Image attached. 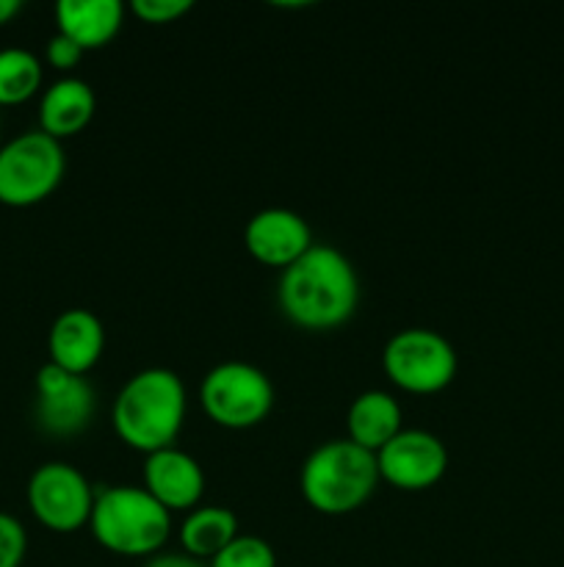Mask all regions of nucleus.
Listing matches in <instances>:
<instances>
[{"label":"nucleus","mask_w":564,"mask_h":567,"mask_svg":"<svg viewBox=\"0 0 564 567\" xmlns=\"http://www.w3.org/2000/svg\"><path fill=\"white\" fill-rule=\"evenodd\" d=\"M276 297L293 324L304 330H332L357 310V271L337 247L313 244L296 264L282 269Z\"/></svg>","instance_id":"nucleus-1"},{"label":"nucleus","mask_w":564,"mask_h":567,"mask_svg":"<svg viewBox=\"0 0 564 567\" xmlns=\"http://www.w3.org/2000/svg\"><path fill=\"white\" fill-rule=\"evenodd\" d=\"M122 443L144 454L175 446L186 421V385L171 369H144L119 388L111 410Z\"/></svg>","instance_id":"nucleus-2"},{"label":"nucleus","mask_w":564,"mask_h":567,"mask_svg":"<svg viewBox=\"0 0 564 567\" xmlns=\"http://www.w3.org/2000/svg\"><path fill=\"white\" fill-rule=\"evenodd\" d=\"M376 454L348 437L326 441L307 454L302 465V496L315 513L348 515L363 507L376 491Z\"/></svg>","instance_id":"nucleus-3"},{"label":"nucleus","mask_w":564,"mask_h":567,"mask_svg":"<svg viewBox=\"0 0 564 567\" xmlns=\"http://www.w3.org/2000/svg\"><path fill=\"white\" fill-rule=\"evenodd\" d=\"M92 535L119 557H155L171 535V513L144 487L114 485L94 498Z\"/></svg>","instance_id":"nucleus-4"},{"label":"nucleus","mask_w":564,"mask_h":567,"mask_svg":"<svg viewBox=\"0 0 564 567\" xmlns=\"http://www.w3.org/2000/svg\"><path fill=\"white\" fill-rule=\"evenodd\" d=\"M66 155L59 138L25 131L0 144V205L31 208L61 186Z\"/></svg>","instance_id":"nucleus-5"},{"label":"nucleus","mask_w":564,"mask_h":567,"mask_svg":"<svg viewBox=\"0 0 564 567\" xmlns=\"http://www.w3.org/2000/svg\"><path fill=\"white\" fill-rule=\"evenodd\" d=\"M199 402L210 421L227 430H252L274 408V385L263 369L224 360L205 374Z\"/></svg>","instance_id":"nucleus-6"},{"label":"nucleus","mask_w":564,"mask_h":567,"mask_svg":"<svg viewBox=\"0 0 564 567\" xmlns=\"http://www.w3.org/2000/svg\"><path fill=\"white\" fill-rule=\"evenodd\" d=\"M457 352L437 330L409 327L385 343L382 369L387 380L409 393H437L457 377Z\"/></svg>","instance_id":"nucleus-7"},{"label":"nucleus","mask_w":564,"mask_h":567,"mask_svg":"<svg viewBox=\"0 0 564 567\" xmlns=\"http://www.w3.org/2000/svg\"><path fill=\"white\" fill-rule=\"evenodd\" d=\"M25 496L39 524L48 526L50 532L66 535V532H75L88 524L97 493L92 491L83 471L53 460L33 471Z\"/></svg>","instance_id":"nucleus-8"},{"label":"nucleus","mask_w":564,"mask_h":567,"mask_svg":"<svg viewBox=\"0 0 564 567\" xmlns=\"http://www.w3.org/2000/svg\"><path fill=\"white\" fill-rule=\"evenodd\" d=\"M94 388L86 377L70 374L55 363L36 371V421L44 432L72 437L94 419Z\"/></svg>","instance_id":"nucleus-9"},{"label":"nucleus","mask_w":564,"mask_h":567,"mask_svg":"<svg viewBox=\"0 0 564 567\" xmlns=\"http://www.w3.org/2000/svg\"><path fill=\"white\" fill-rule=\"evenodd\" d=\"M379 480L398 491H426L448 471L446 443L426 430H401L376 452Z\"/></svg>","instance_id":"nucleus-10"},{"label":"nucleus","mask_w":564,"mask_h":567,"mask_svg":"<svg viewBox=\"0 0 564 567\" xmlns=\"http://www.w3.org/2000/svg\"><path fill=\"white\" fill-rule=\"evenodd\" d=\"M243 244L254 260L274 269H288L313 247L307 219L288 208H263L247 221Z\"/></svg>","instance_id":"nucleus-11"},{"label":"nucleus","mask_w":564,"mask_h":567,"mask_svg":"<svg viewBox=\"0 0 564 567\" xmlns=\"http://www.w3.org/2000/svg\"><path fill=\"white\" fill-rule=\"evenodd\" d=\"M144 491L166 509H197L205 493V471L182 449H160L144 460Z\"/></svg>","instance_id":"nucleus-12"},{"label":"nucleus","mask_w":564,"mask_h":567,"mask_svg":"<svg viewBox=\"0 0 564 567\" xmlns=\"http://www.w3.org/2000/svg\"><path fill=\"white\" fill-rule=\"evenodd\" d=\"M105 349V327L97 313L86 308H70L53 321L48 336L50 363L70 374L83 377L97 365Z\"/></svg>","instance_id":"nucleus-13"},{"label":"nucleus","mask_w":564,"mask_h":567,"mask_svg":"<svg viewBox=\"0 0 564 567\" xmlns=\"http://www.w3.org/2000/svg\"><path fill=\"white\" fill-rule=\"evenodd\" d=\"M97 97L94 89L81 78H61L44 89L39 100V131L53 138H70L92 122Z\"/></svg>","instance_id":"nucleus-14"},{"label":"nucleus","mask_w":564,"mask_h":567,"mask_svg":"<svg viewBox=\"0 0 564 567\" xmlns=\"http://www.w3.org/2000/svg\"><path fill=\"white\" fill-rule=\"evenodd\" d=\"M125 20V6L119 0H59L55 25L83 50L108 44L119 33Z\"/></svg>","instance_id":"nucleus-15"},{"label":"nucleus","mask_w":564,"mask_h":567,"mask_svg":"<svg viewBox=\"0 0 564 567\" xmlns=\"http://www.w3.org/2000/svg\"><path fill=\"white\" fill-rule=\"evenodd\" d=\"M346 426L348 441L376 454L401 432V408L387 391H365L348 408Z\"/></svg>","instance_id":"nucleus-16"},{"label":"nucleus","mask_w":564,"mask_h":567,"mask_svg":"<svg viewBox=\"0 0 564 567\" xmlns=\"http://www.w3.org/2000/svg\"><path fill=\"white\" fill-rule=\"evenodd\" d=\"M238 532V518L227 507H197L186 515L180 526V546L194 559H213L224 546H230Z\"/></svg>","instance_id":"nucleus-17"},{"label":"nucleus","mask_w":564,"mask_h":567,"mask_svg":"<svg viewBox=\"0 0 564 567\" xmlns=\"http://www.w3.org/2000/svg\"><path fill=\"white\" fill-rule=\"evenodd\" d=\"M42 61L25 48L0 50V105H20L42 86Z\"/></svg>","instance_id":"nucleus-18"},{"label":"nucleus","mask_w":564,"mask_h":567,"mask_svg":"<svg viewBox=\"0 0 564 567\" xmlns=\"http://www.w3.org/2000/svg\"><path fill=\"white\" fill-rule=\"evenodd\" d=\"M210 567H276V554L263 537L238 535L210 559Z\"/></svg>","instance_id":"nucleus-19"},{"label":"nucleus","mask_w":564,"mask_h":567,"mask_svg":"<svg viewBox=\"0 0 564 567\" xmlns=\"http://www.w3.org/2000/svg\"><path fill=\"white\" fill-rule=\"evenodd\" d=\"M28 551L25 526L9 513H0V567H20Z\"/></svg>","instance_id":"nucleus-20"},{"label":"nucleus","mask_w":564,"mask_h":567,"mask_svg":"<svg viewBox=\"0 0 564 567\" xmlns=\"http://www.w3.org/2000/svg\"><path fill=\"white\" fill-rule=\"evenodd\" d=\"M191 9V0H133L130 3L133 14L142 22H153V25H166V22L180 20Z\"/></svg>","instance_id":"nucleus-21"},{"label":"nucleus","mask_w":564,"mask_h":567,"mask_svg":"<svg viewBox=\"0 0 564 567\" xmlns=\"http://www.w3.org/2000/svg\"><path fill=\"white\" fill-rule=\"evenodd\" d=\"M83 53H86V50H83L77 42H72L70 37H64V33H55V37H50L48 50H44V55H48V64L55 66V70H61V72L77 66V61L83 59Z\"/></svg>","instance_id":"nucleus-22"},{"label":"nucleus","mask_w":564,"mask_h":567,"mask_svg":"<svg viewBox=\"0 0 564 567\" xmlns=\"http://www.w3.org/2000/svg\"><path fill=\"white\" fill-rule=\"evenodd\" d=\"M144 567H210V565H205L202 559L188 557V554L182 551V554H155V557H149V563Z\"/></svg>","instance_id":"nucleus-23"},{"label":"nucleus","mask_w":564,"mask_h":567,"mask_svg":"<svg viewBox=\"0 0 564 567\" xmlns=\"http://www.w3.org/2000/svg\"><path fill=\"white\" fill-rule=\"evenodd\" d=\"M20 11H22L20 0H0V28L9 25V22L20 14Z\"/></svg>","instance_id":"nucleus-24"}]
</instances>
